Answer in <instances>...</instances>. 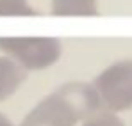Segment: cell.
<instances>
[{
  "label": "cell",
  "instance_id": "7",
  "mask_svg": "<svg viewBox=\"0 0 132 126\" xmlns=\"http://www.w3.org/2000/svg\"><path fill=\"white\" fill-rule=\"evenodd\" d=\"M80 126H125V123L111 110H100L98 114L91 115Z\"/></svg>",
  "mask_w": 132,
  "mask_h": 126
},
{
  "label": "cell",
  "instance_id": "5",
  "mask_svg": "<svg viewBox=\"0 0 132 126\" xmlns=\"http://www.w3.org/2000/svg\"><path fill=\"white\" fill-rule=\"evenodd\" d=\"M54 16H96V0H52Z\"/></svg>",
  "mask_w": 132,
  "mask_h": 126
},
{
  "label": "cell",
  "instance_id": "4",
  "mask_svg": "<svg viewBox=\"0 0 132 126\" xmlns=\"http://www.w3.org/2000/svg\"><path fill=\"white\" fill-rule=\"evenodd\" d=\"M27 69L7 55H0V101L11 98L27 80Z\"/></svg>",
  "mask_w": 132,
  "mask_h": 126
},
{
  "label": "cell",
  "instance_id": "1",
  "mask_svg": "<svg viewBox=\"0 0 132 126\" xmlns=\"http://www.w3.org/2000/svg\"><path fill=\"white\" fill-rule=\"evenodd\" d=\"M102 108L104 103L93 84L68 82L45 96L20 126H77Z\"/></svg>",
  "mask_w": 132,
  "mask_h": 126
},
{
  "label": "cell",
  "instance_id": "8",
  "mask_svg": "<svg viewBox=\"0 0 132 126\" xmlns=\"http://www.w3.org/2000/svg\"><path fill=\"white\" fill-rule=\"evenodd\" d=\"M0 126H14V124H13V123H11V121H9L5 115L0 112Z\"/></svg>",
  "mask_w": 132,
  "mask_h": 126
},
{
  "label": "cell",
  "instance_id": "3",
  "mask_svg": "<svg viewBox=\"0 0 132 126\" xmlns=\"http://www.w3.org/2000/svg\"><path fill=\"white\" fill-rule=\"evenodd\" d=\"M93 85L111 112H125L132 108V59H123L109 64L96 75Z\"/></svg>",
  "mask_w": 132,
  "mask_h": 126
},
{
  "label": "cell",
  "instance_id": "2",
  "mask_svg": "<svg viewBox=\"0 0 132 126\" xmlns=\"http://www.w3.org/2000/svg\"><path fill=\"white\" fill-rule=\"evenodd\" d=\"M0 53L11 57L27 71H38L61 59L63 44L55 37H0Z\"/></svg>",
  "mask_w": 132,
  "mask_h": 126
},
{
  "label": "cell",
  "instance_id": "6",
  "mask_svg": "<svg viewBox=\"0 0 132 126\" xmlns=\"http://www.w3.org/2000/svg\"><path fill=\"white\" fill-rule=\"evenodd\" d=\"M27 0H0V16H36Z\"/></svg>",
  "mask_w": 132,
  "mask_h": 126
}]
</instances>
